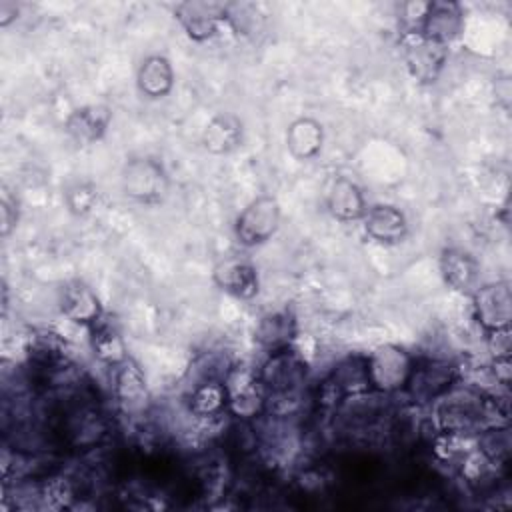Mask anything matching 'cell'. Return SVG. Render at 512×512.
Masks as SVG:
<instances>
[{
    "label": "cell",
    "mask_w": 512,
    "mask_h": 512,
    "mask_svg": "<svg viewBox=\"0 0 512 512\" xmlns=\"http://www.w3.org/2000/svg\"><path fill=\"white\" fill-rule=\"evenodd\" d=\"M368 394H372V386L368 378L366 356H348L340 360L320 382L316 402L326 410H336L346 400L364 398Z\"/></svg>",
    "instance_id": "obj_1"
},
{
    "label": "cell",
    "mask_w": 512,
    "mask_h": 512,
    "mask_svg": "<svg viewBox=\"0 0 512 512\" xmlns=\"http://www.w3.org/2000/svg\"><path fill=\"white\" fill-rule=\"evenodd\" d=\"M226 412L238 422H254L266 412V390L258 370L248 364H232L224 376Z\"/></svg>",
    "instance_id": "obj_2"
},
{
    "label": "cell",
    "mask_w": 512,
    "mask_h": 512,
    "mask_svg": "<svg viewBox=\"0 0 512 512\" xmlns=\"http://www.w3.org/2000/svg\"><path fill=\"white\" fill-rule=\"evenodd\" d=\"M458 382V362L442 358H420L414 360L410 378L402 392L414 406H432Z\"/></svg>",
    "instance_id": "obj_3"
},
{
    "label": "cell",
    "mask_w": 512,
    "mask_h": 512,
    "mask_svg": "<svg viewBox=\"0 0 512 512\" xmlns=\"http://www.w3.org/2000/svg\"><path fill=\"white\" fill-rule=\"evenodd\" d=\"M258 370L266 396L302 392L308 378V360L296 346L268 354Z\"/></svg>",
    "instance_id": "obj_4"
},
{
    "label": "cell",
    "mask_w": 512,
    "mask_h": 512,
    "mask_svg": "<svg viewBox=\"0 0 512 512\" xmlns=\"http://www.w3.org/2000/svg\"><path fill=\"white\" fill-rule=\"evenodd\" d=\"M414 360L416 358L408 350L396 344H382L374 348L366 356V368H368L372 392L376 394L402 392L410 378Z\"/></svg>",
    "instance_id": "obj_5"
},
{
    "label": "cell",
    "mask_w": 512,
    "mask_h": 512,
    "mask_svg": "<svg viewBox=\"0 0 512 512\" xmlns=\"http://www.w3.org/2000/svg\"><path fill=\"white\" fill-rule=\"evenodd\" d=\"M122 192L126 198L138 204H156L168 192V174L164 166L150 158H130L122 168Z\"/></svg>",
    "instance_id": "obj_6"
},
{
    "label": "cell",
    "mask_w": 512,
    "mask_h": 512,
    "mask_svg": "<svg viewBox=\"0 0 512 512\" xmlns=\"http://www.w3.org/2000/svg\"><path fill=\"white\" fill-rule=\"evenodd\" d=\"M112 394L116 408L128 420H140L150 410V390L144 372L130 356L112 368Z\"/></svg>",
    "instance_id": "obj_7"
},
{
    "label": "cell",
    "mask_w": 512,
    "mask_h": 512,
    "mask_svg": "<svg viewBox=\"0 0 512 512\" xmlns=\"http://www.w3.org/2000/svg\"><path fill=\"white\" fill-rule=\"evenodd\" d=\"M400 50L410 76L422 84L436 82L448 58V46L428 40L418 30L402 32Z\"/></svg>",
    "instance_id": "obj_8"
},
{
    "label": "cell",
    "mask_w": 512,
    "mask_h": 512,
    "mask_svg": "<svg viewBox=\"0 0 512 512\" xmlns=\"http://www.w3.org/2000/svg\"><path fill=\"white\" fill-rule=\"evenodd\" d=\"M280 226V204L274 196L254 198L236 218L234 234L238 244L254 248L268 242Z\"/></svg>",
    "instance_id": "obj_9"
},
{
    "label": "cell",
    "mask_w": 512,
    "mask_h": 512,
    "mask_svg": "<svg viewBox=\"0 0 512 512\" xmlns=\"http://www.w3.org/2000/svg\"><path fill=\"white\" fill-rule=\"evenodd\" d=\"M472 310L484 332L506 328L512 320V292L508 280L478 286L472 294Z\"/></svg>",
    "instance_id": "obj_10"
},
{
    "label": "cell",
    "mask_w": 512,
    "mask_h": 512,
    "mask_svg": "<svg viewBox=\"0 0 512 512\" xmlns=\"http://www.w3.org/2000/svg\"><path fill=\"white\" fill-rule=\"evenodd\" d=\"M174 14L192 40L204 42L218 34L222 22H228V4L192 0L178 4Z\"/></svg>",
    "instance_id": "obj_11"
},
{
    "label": "cell",
    "mask_w": 512,
    "mask_h": 512,
    "mask_svg": "<svg viewBox=\"0 0 512 512\" xmlns=\"http://www.w3.org/2000/svg\"><path fill=\"white\" fill-rule=\"evenodd\" d=\"M464 28V14L456 2H428L424 18L418 26V32L428 40L448 46L454 42Z\"/></svg>",
    "instance_id": "obj_12"
},
{
    "label": "cell",
    "mask_w": 512,
    "mask_h": 512,
    "mask_svg": "<svg viewBox=\"0 0 512 512\" xmlns=\"http://www.w3.org/2000/svg\"><path fill=\"white\" fill-rule=\"evenodd\" d=\"M254 342L266 352L274 354L296 346L298 342V320L292 310L268 312L260 318L254 330Z\"/></svg>",
    "instance_id": "obj_13"
},
{
    "label": "cell",
    "mask_w": 512,
    "mask_h": 512,
    "mask_svg": "<svg viewBox=\"0 0 512 512\" xmlns=\"http://www.w3.org/2000/svg\"><path fill=\"white\" fill-rule=\"evenodd\" d=\"M212 278L222 292L240 300H250L260 290L256 268L242 258H224L214 266Z\"/></svg>",
    "instance_id": "obj_14"
},
{
    "label": "cell",
    "mask_w": 512,
    "mask_h": 512,
    "mask_svg": "<svg viewBox=\"0 0 512 512\" xmlns=\"http://www.w3.org/2000/svg\"><path fill=\"white\" fill-rule=\"evenodd\" d=\"M362 222L364 232L378 244H400L408 236V220L404 212L392 204H376L366 208Z\"/></svg>",
    "instance_id": "obj_15"
},
{
    "label": "cell",
    "mask_w": 512,
    "mask_h": 512,
    "mask_svg": "<svg viewBox=\"0 0 512 512\" xmlns=\"http://www.w3.org/2000/svg\"><path fill=\"white\" fill-rule=\"evenodd\" d=\"M60 310L70 322L86 326V328H90L94 322H98L104 316L100 298L88 284H84L80 280L68 282L62 288Z\"/></svg>",
    "instance_id": "obj_16"
},
{
    "label": "cell",
    "mask_w": 512,
    "mask_h": 512,
    "mask_svg": "<svg viewBox=\"0 0 512 512\" xmlns=\"http://www.w3.org/2000/svg\"><path fill=\"white\" fill-rule=\"evenodd\" d=\"M440 274L452 290L472 294L478 288L480 266L470 252L460 248H444L440 254Z\"/></svg>",
    "instance_id": "obj_17"
},
{
    "label": "cell",
    "mask_w": 512,
    "mask_h": 512,
    "mask_svg": "<svg viewBox=\"0 0 512 512\" xmlns=\"http://www.w3.org/2000/svg\"><path fill=\"white\" fill-rule=\"evenodd\" d=\"M112 120V112L104 104H86L72 110L66 118V132L80 144H92L100 140Z\"/></svg>",
    "instance_id": "obj_18"
},
{
    "label": "cell",
    "mask_w": 512,
    "mask_h": 512,
    "mask_svg": "<svg viewBox=\"0 0 512 512\" xmlns=\"http://www.w3.org/2000/svg\"><path fill=\"white\" fill-rule=\"evenodd\" d=\"M328 212L340 222L362 220L366 214V200L360 186L348 176H336L326 194Z\"/></svg>",
    "instance_id": "obj_19"
},
{
    "label": "cell",
    "mask_w": 512,
    "mask_h": 512,
    "mask_svg": "<svg viewBox=\"0 0 512 512\" xmlns=\"http://www.w3.org/2000/svg\"><path fill=\"white\" fill-rule=\"evenodd\" d=\"M244 128L236 114L220 112L216 114L202 132V146L214 156L230 154L238 146H242Z\"/></svg>",
    "instance_id": "obj_20"
},
{
    "label": "cell",
    "mask_w": 512,
    "mask_h": 512,
    "mask_svg": "<svg viewBox=\"0 0 512 512\" xmlns=\"http://www.w3.org/2000/svg\"><path fill=\"white\" fill-rule=\"evenodd\" d=\"M138 92L146 98L158 100L170 94L174 86V68L164 54H150L142 60L136 72Z\"/></svg>",
    "instance_id": "obj_21"
},
{
    "label": "cell",
    "mask_w": 512,
    "mask_h": 512,
    "mask_svg": "<svg viewBox=\"0 0 512 512\" xmlns=\"http://www.w3.org/2000/svg\"><path fill=\"white\" fill-rule=\"evenodd\" d=\"M90 346H92V352L94 356L114 368L116 364H120L122 360L128 358V352H126V344H124V338L116 326V322L110 318V316H102L98 322H94L90 328Z\"/></svg>",
    "instance_id": "obj_22"
},
{
    "label": "cell",
    "mask_w": 512,
    "mask_h": 512,
    "mask_svg": "<svg viewBox=\"0 0 512 512\" xmlns=\"http://www.w3.org/2000/svg\"><path fill=\"white\" fill-rule=\"evenodd\" d=\"M324 144L322 124L310 116L296 118L286 130V148L296 160L314 158Z\"/></svg>",
    "instance_id": "obj_23"
},
{
    "label": "cell",
    "mask_w": 512,
    "mask_h": 512,
    "mask_svg": "<svg viewBox=\"0 0 512 512\" xmlns=\"http://www.w3.org/2000/svg\"><path fill=\"white\" fill-rule=\"evenodd\" d=\"M188 410L202 420L218 418L226 412V388L222 380H202L188 392Z\"/></svg>",
    "instance_id": "obj_24"
},
{
    "label": "cell",
    "mask_w": 512,
    "mask_h": 512,
    "mask_svg": "<svg viewBox=\"0 0 512 512\" xmlns=\"http://www.w3.org/2000/svg\"><path fill=\"white\" fill-rule=\"evenodd\" d=\"M476 450L496 468H506L510 462V450H512V436L510 426H488L480 430L476 436Z\"/></svg>",
    "instance_id": "obj_25"
},
{
    "label": "cell",
    "mask_w": 512,
    "mask_h": 512,
    "mask_svg": "<svg viewBox=\"0 0 512 512\" xmlns=\"http://www.w3.org/2000/svg\"><path fill=\"white\" fill-rule=\"evenodd\" d=\"M98 200V192L90 182H76L66 188L64 202L74 216L88 214Z\"/></svg>",
    "instance_id": "obj_26"
},
{
    "label": "cell",
    "mask_w": 512,
    "mask_h": 512,
    "mask_svg": "<svg viewBox=\"0 0 512 512\" xmlns=\"http://www.w3.org/2000/svg\"><path fill=\"white\" fill-rule=\"evenodd\" d=\"M486 348H488L492 358H508L510 352H512V330H510V326L486 332Z\"/></svg>",
    "instance_id": "obj_27"
},
{
    "label": "cell",
    "mask_w": 512,
    "mask_h": 512,
    "mask_svg": "<svg viewBox=\"0 0 512 512\" xmlns=\"http://www.w3.org/2000/svg\"><path fill=\"white\" fill-rule=\"evenodd\" d=\"M0 222H2V236H8L10 230L16 226L18 222V210L16 204L10 198H2L0 202Z\"/></svg>",
    "instance_id": "obj_28"
},
{
    "label": "cell",
    "mask_w": 512,
    "mask_h": 512,
    "mask_svg": "<svg viewBox=\"0 0 512 512\" xmlns=\"http://www.w3.org/2000/svg\"><path fill=\"white\" fill-rule=\"evenodd\" d=\"M490 372H492L494 380H496L500 386L508 388L510 376H512V362H510V356H508V358H492V362H490Z\"/></svg>",
    "instance_id": "obj_29"
}]
</instances>
